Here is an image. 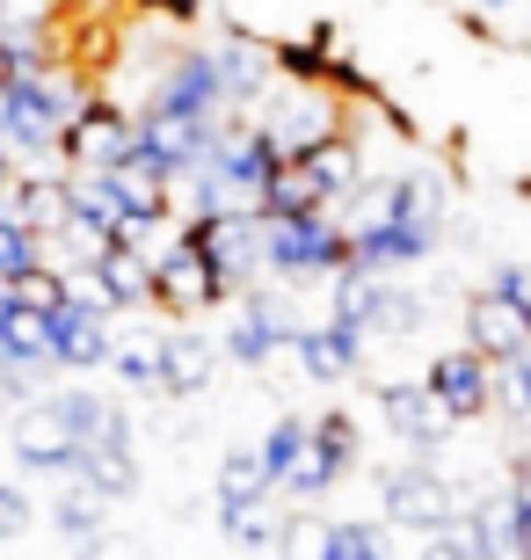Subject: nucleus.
Segmentation results:
<instances>
[{"instance_id":"obj_1","label":"nucleus","mask_w":531,"mask_h":560,"mask_svg":"<svg viewBox=\"0 0 531 560\" xmlns=\"http://www.w3.org/2000/svg\"><path fill=\"white\" fill-rule=\"evenodd\" d=\"M88 103V81H81V66H66V59H44L37 73H22V81L0 88V145L8 153H30V161H44V153H59L66 125L81 117Z\"/></svg>"},{"instance_id":"obj_2","label":"nucleus","mask_w":531,"mask_h":560,"mask_svg":"<svg viewBox=\"0 0 531 560\" xmlns=\"http://www.w3.org/2000/svg\"><path fill=\"white\" fill-rule=\"evenodd\" d=\"M349 262L343 248V226L335 211H299V219H263V270L285 277V284H321Z\"/></svg>"},{"instance_id":"obj_3","label":"nucleus","mask_w":531,"mask_h":560,"mask_svg":"<svg viewBox=\"0 0 531 560\" xmlns=\"http://www.w3.org/2000/svg\"><path fill=\"white\" fill-rule=\"evenodd\" d=\"M211 306H226V284L205 262V248L189 241V226L161 233L153 241V313H168V320H205Z\"/></svg>"},{"instance_id":"obj_4","label":"nucleus","mask_w":531,"mask_h":560,"mask_svg":"<svg viewBox=\"0 0 531 560\" xmlns=\"http://www.w3.org/2000/svg\"><path fill=\"white\" fill-rule=\"evenodd\" d=\"M255 103H263L255 131H263L277 153H307L313 139H327V131H349L343 95H335L327 81H285L277 95H255Z\"/></svg>"},{"instance_id":"obj_5","label":"nucleus","mask_w":531,"mask_h":560,"mask_svg":"<svg viewBox=\"0 0 531 560\" xmlns=\"http://www.w3.org/2000/svg\"><path fill=\"white\" fill-rule=\"evenodd\" d=\"M349 466H357V416L321 408V416H307V444H299V458L285 466L277 495H285V502H321Z\"/></svg>"},{"instance_id":"obj_6","label":"nucleus","mask_w":531,"mask_h":560,"mask_svg":"<svg viewBox=\"0 0 531 560\" xmlns=\"http://www.w3.org/2000/svg\"><path fill=\"white\" fill-rule=\"evenodd\" d=\"M146 109H175V117H197V125H226L233 117V95H226L219 66H211V44L168 51V66L146 88Z\"/></svg>"},{"instance_id":"obj_7","label":"nucleus","mask_w":531,"mask_h":560,"mask_svg":"<svg viewBox=\"0 0 531 560\" xmlns=\"http://www.w3.org/2000/svg\"><path fill=\"white\" fill-rule=\"evenodd\" d=\"M8 458L37 480H66L73 458H81V430L66 422L59 400H30V408H8Z\"/></svg>"},{"instance_id":"obj_8","label":"nucleus","mask_w":531,"mask_h":560,"mask_svg":"<svg viewBox=\"0 0 531 560\" xmlns=\"http://www.w3.org/2000/svg\"><path fill=\"white\" fill-rule=\"evenodd\" d=\"M379 510H386V532H415V539H429V532L459 510V488H451L429 458H415V466H386V474H379Z\"/></svg>"},{"instance_id":"obj_9","label":"nucleus","mask_w":531,"mask_h":560,"mask_svg":"<svg viewBox=\"0 0 531 560\" xmlns=\"http://www.w3.org/2000/svg\"><path fill=\"white\" fill-rule=\"evenodd\" d=\"M285 342H291V313L277 306V299H263V284L233 291V320H226V335H219V357H233L247 372H269V364L285 357Z\"/></svg>"},{"instance_id":"obj_10","label":"nucleus","mask_w":531,"mask_h":560,"mask_svg":"<svg viewBox=\"0 0 531 560\" xmlns=\"http://www.w3.org/2000/svg\"><path fill=\"white\" fill-rule=\"evenodd\" d=\"M124 153H131V109L88 95L81 117H73L66 139H59V167H73V175H109Z\"/></svg>"},{"instance_id":"obj_11","label":"nucleus","mask_w":531,"mask_h":560,"mask_svg":"<svg viewBox=\"0 0 531 560\" xmlns=\"http://www.w3.org/2000/svg\"><path fill=\"white\" fill-rule=\"evenodd\" d=\"M423 386L437 394V408H445L451 422H481V416H495V364L481 350H437L423 364Z\"/></svg>"},{"instance_id":"obj_12","label":"nucleus","mask_w":531,"mask_h":560,"mask_svg":"<svg viewBox=\"0 0 531 560\" xmlns=\"http://www.w3.org/2000/svg\"><path fill=\"white\" fill-rule=\"evenodd\" d=\"M109 320H117V313L95 306L88 291H66V306L51 313V364H59V372H103L109 350H117Z\"/></svg>"},{"instance_id":"obj_13","label":"nucleus","mask_w":531,"mask_h":560,"mask_svg":"<svg viewBox=\"0 0 531 560\" xmlns=\"http://www.w3.org/2000/svg\"><path fill=\"white\" fill-rule=\"evenodd\" d=\"M285 357H299V372L313 378V386H343L357 364H365V335L349 328V320H291V342Z\"/></svg>"},{"instance_id":"obj_14","label":"nucleus","mask_w":531,"mask_h":560,"mask_svg":"<svg viewBox=\"0 0 531 560\" xmlns=\"http://www.w3.org/2000/svg\"><path fill=\"white\" fill-rule=\"evenodd\" d=\"M189 241H197V248H205V262L219 270L226 299L263 277V219H197V226H189Z\"/></svg>"},{"instance_id":"obj_15","label":"nucleus","mask_w":531,"mask_h":560,"mask_svg":"<svg viewBox=\"0 0 531 560\" xmlns=\"http://www.w3.org/2000/svg\"><path fill=\"white\" fill-rule=\"evenodd\" d=\"M379 422H386L408 452H445V436L459 430V422L437 408V394H429L423 378H393V386H379Z\"/></svg>"},{"instance_id":"obj_16","label":"nucleus","mask_w":531,"mask_h":560,"mask_svg":"<svg viewBox=\"0 0 531 560\" xmlns=\"http://www.w3.org/2000/svg\"><path fill=\"white\" fill-rule=\"evenodd\" d=\"M459 328H466V350H481L488 364H510L517 350L531 342V313L517 306V299H503V291H473L466 313H459Z\"/></svg>"},{"instance_id":"obj_17","label":"nucleus","mask_w":531,"mask_h":560,"mask_svg":"<svg viewBox=\"0 0 531 560\" xmlns=\"http://www.w3.org/2000/svg\"><path fill=\"white\" fill-rule=\"evenodd\" d=\"M81 277H88V291H95L109 313H146V306H153V255H146V248L109 241L95 262H81Z\"/></svg>"},{"instance_id":"obj_18","label":"nucleus","mask_w":531,"mask_h":560,"mask_svg":"<svg viewBox=\"0 0 531 560\" xmlns=\"http://www.w3.org/2000/svg\"><path fill=\"white\" fill-rule=\"evenodd\" d=\"M73 474L88 480V488H103L109 502H124L131 488H139V436H131V416L103 422V430L81 444V458H73Z\"/></svg>"},{"instance_id":"obj_19","label":"nucleus","mask_w":531,"mask_h":560,"mask_svg":"<svg viewBox=\"0 0 531 560\" xmlns=\"http://www.w3.org/2000/svg\"><path fill=\"white\" fill-rule=\"evenodd\" d=\"M8 211H15V219L37 233V241H51V233L73 219V175H66V167H15Z\"/></svg>"},{"instance_id":"obj_20","label":"nucleus","mask_w":531,"mask_h":560,"mask_svg":"<svg viewBox=\"0 0 531 560\" xmlns=\"http://www.w3.org/2000/svg\"><path fill=\"white\" fill-rule=\"evenodd\" d=\"M211 372H219V335H197L189 320H175V328L161 335V394L168 400L205 394Z\"/></svg>"},{"instance_id":"obj_21","label":"nucleus","mask_w":531,"mask_h":560,"mask_svg":"<svg viewBox=\"0 0 531 560\" xmlns=\"http://www.w3.org/2000/svg\"><path fill=\"white\" fill-rule=\"evenodd\" d=\"M0 357H8L22 378L51 372V313H37V306H22V299L0 291Z\"/></svg>"},{"instance_id":"obj_22","label":"nucleus","mask_w":531,"mask_h":560,"mask_svg":"<svg viewBox=\"0 0 531 560\" xmlns=\"http://www.w3.org/2000/svg\"><path fill=\"white\" fill-rule=\"evenodd\" d=\"M51 532H59L66 546L103 539V532H109V495H103V488H88L81 474H66L59 495H51Z\"/></svg>"},{"instance_id":"obj_23","label":"nucleus","mask_w":531,"mask_h":560,"mask_svg":"<svg viewBox=\"0 0 531 560\" xmlns=\"http://www.w3.org/2000/svg\"><path fill=\"white\" fill-rule=\"evenodd\" d=\"M211 66H219V81H226V95H233V109L255 103V95L277 81V59H269V44H255V37H226V44H211Z\"/></svg>"},{"instance_id":"obj_24","label":"nucleus","mask_w":531,"mask_h":560,"mask_svg":"<svg viewBox=\"0 0 531 560\" xmlns=\"http://www.w3.org/2000/svg\"><path fill=\"white\" fill-rule=\"evenodd\" d=\"M291 161L313 175V189H321L327 205H335V197H349V189H357V175H365V153H357V139H349V131H327V139H313L307 153H291Z\"/></svg>"},{"instance_id":"obj_25","label":"nucleus","mask_w":531,"mask_h":560,"mask_svg":"<svg viewBox=\"0 0 531 560\" xmlns=\"http://www.w3.org/2000/svg\"><path fill=\"white\" fill-rule=\"evenodd\" d=\"M277 524H285V495H255V502H226L219 510V532L241 553H269L277 546Z\"/></svg>"},{"instance_id":"obj_26","label":"nucleus","mask_w":531,"mask_h":560,"mask_svg":"<svg viewBox=\"0 0 531 560\" xmlns=\"http://www.w3.org/2000/svg\"><path fill=\"white\" fill-rule=\"evenodd\" d=\"M211 495L226 502H255V495H277V480H269V466L255 458V444H233V452L219 458V474H211Z\"/></svg>"},{"instance_id":"obj_27","label":"nucleus","mask_w":531,"mask_h":560,"mask_svg":"<svg viewBox=\"0 0 531 560\" xmlns=\"http://www.w3.org/2000/svg\"><path fill=\"white\" fill-rule=\"evenodd\" d=\"M321 205H327V197L313 189V175L291 161V153L269 167V183H263V219H299V211H321Z\"/></svg>"},{"instance_id":"obj_28","label":"nucleus","mask_w":531,"mask_h":560,"mask_svg":"<svg viewBox=\"0 0 531 560\" xmlns=\"http://www.w3.org/2000/svg\"><path fill=\"white\" fill-rule=\"evenodd\" d=\"M327 546H335V517H321V510H285L269 553L277 560H327Z\"/></svg>"},{"instance_id":"obj_29","label":"nucleus","mask_w":531,"mask_h":560,"mask_svg":"<svg viewBox=\"0 0 531 560\" xmlns=\"http://www.w3.org/2000/svg\"><path fill=\"white\" fill-rule=\"evenodd\" d=\"M109 372H117L124 394H161V335L153 342H117L109 350Z\"/></svg>"},{"instance_id":"obj_30","label":"nucleus","mask_w":531,"mask_h":560,"mask_svg":"<svg viewBox=\"0 0 531 560\" xmlns=\"http://www.w3.org/2000/svg\"><path fill=\"white\" fill-rule=\"evenodd\" d=\"M327 560H393L386 524H371V517H335V546H327Z\"/></svg>"},{"instance_id":"obj_31","label":"nucleus","mask_w":531,"mask_h":560,"mask_svg":"<svg viewBox=\"0 0 531 560\" xmlns=\"http://www.w3.org/2000/svg\"><path fill=\"white\" fill-rule=\"evenodd\" d=\"M269 59L285 81H327V66H335V44L327 37H299V44H269Z\"/></svg>"},{"instance_id":"obj_32","label":"nucleus","mask_w":531,"mask_h":560,"mask_svg":"<svg viewBox=\"0 0 531 560\" xmlns=\"http://www.w3.org/2000/svg\"><path fill=\"white\" fill-rule=\"evenodd\" d=\"M503 502H510L517 560H531V452H524V458H510V480H503Z\"/></svg>"},{"instance_id":"obj_33","label":"nucleus","mask_w":531,"mask_h":560,"mask_svg":"<svg viewBox=\"0 0 531 560\" xmlns=\"http://www.w3.org/2000/svg\"><path fill=\"white\" fill-rule=\"evenodd\" d=\"M495 408H510L517 422H531V342L510 364H495Z\"/></svg>"},{"instance_id":"obj_34","label":"nucleus","mask_w":531,"mask_h":560,"mask_svg":"<svg viewBox=\"0 0 531 560\" xmlns=\"http://www.w3.org/2000/svg\"><path fill=\"white\" fill-rule=\"evenodd\" d=\"M299 444H307V416H277L269 422V436L255 444V458L269 466V480H285V466L299 458Z\"/></svg>"},{"instance_id":"obj_35","label":"nucleus","mask_w":531,"mask_h":560,"mask_svg":"<svg viewBox=\"0 0 531 560\" xmlns=\"http://www.w3.org/2000/svg\"><path fill=\"white\" fill-rule=\"evenodd\" d=\"M37 524V502H30V488H15V480H0V546H15L22 532Z\"/></svg>"},{"instance_id":"obj_36","label":"nucleus","mask_w":531,"mask_h":560,"mask_svg":"<svg viewBox=\"0 0 531 560\" xmlns=\"http://www.w3.org/2000/svg\"><path fill=\"white\" fill-rule=\"evenodd\" d=\"M488 291H503V299H517V306L531 313V262H495Z\"/></svg>"},{"instance_id":"obj_37","label":"nucleus","mask_w":531,"mask_h":560,"mask_svg":"<svg viewBox=\"0 0 531 560\" xmlns=\"http://www.w3.org/2000/svg\"><path fill=\"white\" fill-rule=\"evenodd\" d=\"M146 8H161L168 22H197V0H146Z\"/></svg>"},{"instance_id":"obj_38","label":"nucleus","mask_w":531,"mask_h":560,"mask_svg":"<svg viewBox=\"0 0 531 560\" xmlns=\"http://www.w3.org/2000/svg\"><path fill=\"white\" fill-rule=\"evenodd\" d=\"M415 560H466V553H459V546H445L437 532H429V539H423V553H415Z\"/></svg>"},{"instance_id":"obj_39","label":"nucleus","mask_w":531,"mask_h":560,"mask_svg":"<svg viewBox=\"0 0 531 560\" xmlns=\"http://www.w3.org/2000/svg\"><path fill=\"white\" fill-rule=\"evenodd\" d=\"M44 0H0V22H22V15H37Z\"/></svg>"},{"instance_id":"obj_40","label":"nucleus","mask_w":531,"mask_h":560,"mask_svg":"<svg viewBox=\"0 0 531 560\" xmlns=\"http://www.w3.org/2000/svg\"><path fill=\"white\" fill-rule=\"evenodd\" d=\"M8 189H15V153L0 145V197H8Z\"/></svg>"},{"instance_id":"obj_41","label":"nucleus","mask_w":531,"mask_h":560,"mask_svg":"<svg viewBox=\"0 0 531 560\" xmlns=\"http://www.w3.org/2000/svg\"><path fill=\"white\" fill-rule=\"evenodd\" d=\"M473 8H488V15H503V8H517V0H473Z\"/></svg>"}]
</instances>
